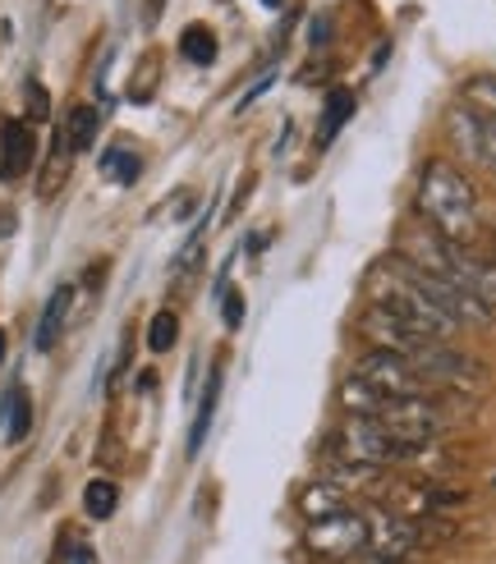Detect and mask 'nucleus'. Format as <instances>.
Instances as JSON below:
<instances>
[{"label": "nucleus", "instance_id": "nucleus-1", "mask_svg": "<svg viewBox=\"0 0 496 564\" xmlns=\"http://www.w3.org/2000/svg\"><path fill=\"white\" fill-rule=\"evenodd\" d=\"M419 212L428 220V230L441 235L455 248H474L483 216H478V193L468 184V175L446 156H428L419 171Z\"/></svg>", "mask_w": 496, "mask_h": 564}, {"label": "nucleus", "instance_id": "nucleus-2", "mask_svg": "<svg viewBox=\"0 0 496 564\" xmlns=\"http://www.w3.org/2000/svg\"><path fill=\"white\" fill-rule=\"evenodd\" d=\"M326 455L336 459H349V464H368V468H400V464H419L428 455V445H409L400 436H391L386 427H377V422L368 417H345L336 436L326 441Z\"/></svg>", "mask_w": 496, "mask_h": 564}, {"label": "nucleus", "instance_id": "nucleus-3", "mask_svg": "<svg viewBox=\"0 0 496 564\" xmlns=\"http://www.w3.org/2000/svg\"><path fill=\"white\" fill-rule=\"evenodd\" d=\"M303 546L317 564H349L354 555L368 551V514L364 510H341L331 519H313L303 528Z\"/></svg>", "mask_w": 496, "mask_h": 564}, {"label": "nucleus", "instance_id": "nucleus-4", "mask_svg": "<svg viewBox=\"0 0 496 564\" xmlns=\"http://www.w3.org/2000/svg\"><path fill=\"white\" fill-rule=\"evenodd\" d=\"M358 335H364L368 349H386L400 358H419L436 340V335H428L423 326H413L409 317L391 313V307H381V303H368L364 313H358Z\"/></svg>", "mask_w": 496, "mask_h": 564}, {"label": "nucleus", "instance_id": "nucleus-5", "mask_svg": "<svg viewBox=\"0 0 496 564\" xmlns=\"http://www.w3.org/2000/svg\"><path fill=\"white\" fill-rule=\"evenodd\" d=\"M409 362L432 381V390H483L487 386V368H483V362L474 354L446 345V340H432L419 358H409Z\"/></svg>", "mask_w": 496, "mask_h": 564}, {"label": "nucleus", "instance_id": "nucleus-6", "mask_svg": "<svg viewBox=\"0 0 496 564\" xmlns=\"http://www.w3.org/2000/svg\"><path fill=\"white\" fill-rule=\"evenodd\" d=\"M349 377H358L364 386H373L381 394H432V381L419 368H413L409 358L386 354V349H364V354L354 358V372Z\"/></svg>", "mask_w": 496, "mask_h": 564}, {"label": "nucleus", "instance_id": "nucleus-7", "mask_svg": "<svg viewBox=\"0 0 496 564\" xmlns=\"http://www.w3.org/2000/svg\"><path fill=\"white\" fill-rule=\"evenodd\" d=\"M423 546L419 538V519L396 514V510H368V560H386V564H405L413 551Z\"/></svg>", "mask_w": 496, "mask_h": 564}, {"label": "nucleus", "instance_id": "nucleus-8", "mask_svg": "<svg viewBox=\"0 0 496 564\" xmlns=\"http://www.w3.org/2000/svg\"><path fill=\"white\" fill-rule=\"evenodd\" d=\"M446 133H451V143L464 161H474L483 165V171L496 175V120L492 116H478V110H468V106H455L451 116H446Z\"/></svg>", "mask_w": 496, "mask_h": 564}, {"label": "nucleus", "instance_id": "nucleus-9", "mask_svg": "<svg viewBox=\"0 0 496 564\" xmlns=\"http://www.w3.org/2000/svg\"><path fill=\"white\" fill-rule=\"evenodd\" d=\"M37 165V133L28 120H6L0 124V180L14 184Z\"/></svg>", "mask_w": 496, "mask_h": 564}, {"label": "nucleus", "instance_id": "nucleus-10", "mask_svg": "<svg viewBox=\"0 0 496 564\" xmlns=\"http://www.w3.org/2000/svg\"><path fill=\"white\" fill-rule=\"evenodd\" d=\"M220 386H226V362H212V372H207V390L198 394V413H193V427H188V459L193 455H203V441L212 432V417H216V404H220Z\"/></svg>", "mask_w": 496, "mask_h": 564}, {"label": "nucleus", "instance_id": "nucleus-11", "mask_svg": "<svg viewBox=\"0 0 496 564\" xmlns=\"http://www.w3.org/2000/svg\"><path fill=\"white\" fill-rule=\"evenodd\" d=\"M299 510H303V519H331V514H341V510H354V500H349V491L345 487H336L331 477H317V482H309L299 491Z\"/></svg>", "mask_w": 496, "mask_h": 564}, {"label": "nucleus", "instance_id": "nucleus-12", "mask_svg": "<svg viewBox=\"0 0 496 564\" xmlns=\"http://www.w3.org/2000/svg\"><path fill=\"white\" fill-rule=\"evenodd\" d=\"M69 307H74V285H61V290L46 299L42 317H37V335H33V349L37 354H51L55 345H61V330L69 322Z\"/></svg>", "mask_w": 496, "mask_h": 564}, {"label": "nucleus", "instance_id": "nucleus-13", "mask_svg": "<svg viewBox=\"0 0 496 564\" xmlns=\"http://www.w3.org/2000/svg\"><path fill=\"white\" fill-rule=\"evenodd\" d=\"M28 432H33V394L14 386L6 400H0V436H6V445H19Z\"/></svg>", "mask_w": 496, "mask_h": 564}, {"label": "nucleus", "instance_id": "nucleus-14", "mask_svg": "<svg viewBox=\"0 0 496 564\" xmlns=\"http://www.w3.org/2000/svg\"><path fill=\"white\" fill-rule=\"evenodd\" d=\"M65 143H69V152L74 156H83V152H93V143H97V129H101V110L97 106H74L69 116H65Z\"/></svg>", "mask_w": 496, "mask_h": 564}, {"label": "nucleus", "instance_id": "nucleus-15", "mask_svg": "<svg viewBox=\"0 0 496 564\" xmlns=\"http://www.w3.org/2000/svg\"><path fill=\"white\" fill-rule=\"evenodd\" d=\"M69 161H74V152H69V143H65V129H55V138H51V156H46V171H42V180H37V197H42V203L61 193V184L69 180Z\"/></svg>", "mask_w": 496, "mask_h": 564}, {"label": "nucleus", "instance_id": "nucleus-16", "mask_svg": "<svg viewBox=\"0 0 496 564\" xmlns=\"http://www.w3.org/2000/svg\"><path fill=\"white\" fill-rule=\"evenodd\" d=\"M116 510H120V487L110 482V477H93V482L83 487V514L106 523V519H116Z\"/></svg>", "mask_w": 496, "mask_h": 564}, {"label": "nucleus", "instance_id": "nucleus-17", "mask_svg": "<svg viewBox=\"0 0 496 564\" xmlns=\"http://www.w3.org/2000/svg\"><path fill=\"white\" fill-rule=\"evenodd\" d=\"M354 106H358V101H354L349 88H331V93H326V101H322V133H317L322 148L345 129V120L354 116Z\"/></svg>", "mask_w": 496, "mask_h": 564}, {"label": "nucleus", "instance_id": "nucleus-18", "mask_svg": "<svg viewBox=\"0 0 496 564\" xmlns=\"http://www.w3.org/2000/svg\"><path fill=\"white\" fill-rule=\"evenodd\" d=\"M101 175L129 188V184H138V175H143V156H138L133 148H120V143L106 148V152H101Z\"/></svg>", "mask_w": 496, "mask_h": 564}, {"label": "nucleus", "instance_id": "nucleus-19", "mask_svg": "<svg viewBox=\"0 0 496 564\" xmlns=\"http://www.w3.org/2000/svg\"><path fill=\"white\" fill-rule=\"evenodd\" d=\"M180 55L188 65H212L216 61V33L207 23H188L180 33Z\"/></svg>", "mask_w": 496, "mask_h": 564}, {"label": "nucleus", "instance_id": "nucleus-20", "mask_svg": "<svg viewBox=\"0 0 496 564\" xmlns=\"http://www.w3.org/2000/svg\"><path fill=\"white\" fill-rule=\"evenodd\" d=\"M180 340V317L171 313V307H161V313L148 322V349L152 354H171Z\"/></svg>", "mask_w": 496, "mask_h": 564}, {"label": "nucleus", "instance_id": "nucleus-21", "mask_svg": "<svg viewBox=\"0 0 496 564\" xmlns=\"http://www.w3.org/2000/svg\"><path fill=\"white\" fill-rule=\"evenodd\" d=\"M23 97H28V124H46V116H51V97H46V88L37 78H28L23 83Z\"/></svg>", "mask_w": 496, "mask_h": 564}, {"label": "nucleus", "instance_id": "nucleus-22", "mask_svg": "<svg viewBox=\"0 0 496 564\" xmlns=\"http://www.w3.org/2000/svg\"><path fill=\"white\" fill-rule=\"evenodd\" d=\"M244 294L239 290H230V294H220V322H226V330H239L244 326Z\"/></svg>", "mask_w": 496, "mask_h": 564}, {"label": "nucleus", "instance_id": "nucleus-23", "mask_svg": "<svg viewBox=\"0 0 496 564\" xmlns=\"http://www.w3.org/2000/svg\"><path fill=\"white\" fill-rule=\"evenodd\" d=\"M271 83H276V74H267V78H258V83H254V88H248V93L239 97V110H248V106H254V101H258V97H262V93L271 88Z\"/></svg>", "mask_w": 496, "mask_h": 564}, {"label": "nucleus", "instance_id": "nucleus-24", "mask_svg": "<svg viewBox=\"0 0 496 564\" xmlns=\"http://www.w3.org/2000/svg\"><path fill=\"white\" fill-rule=\"evenodd\" d=\"M309 37H313V51H317V46H326L331 23H326V19H313V23H309Z\"/></svg>", "mask_w": 496, "mask_h": 564}, {"label": "nucleus", "instance_id": "nucleus-25", "mask_svg": "<svg viewBox=\"0 0 496 564\" xmlns=\"http://www.w3.org/2000/svg\"><path fill=\"white\" fill-rule=\"evenodd\" d=\"M69 564H97V551L88 542H78V546H69Z\"/></svg>", "mask_w": 496, "mask_h": 564}, {"label": "nucleus", "instance_id": "nucleus-26", "mask_svg": "<svg viewBox=\"0 0 496 564\" xmlns=\"http://www.w3.org/2000/svg\"><path fill=\"white\" fill-rule=\"evenodd\" d=\"M10 235H14V212L0 207V239H10Z\"/></svg>", "mask_w": 496, "mask_h": 564}, {"label": "nucleus", "instance_id": "nucleus-27", "mask_svg": "<svg viewBox=\"0 0 496 564\" xmlns=\"http://www.w3.org/2000/svg\"><path fill=\"white\" fill-rule=\"evenodd\" d=\"M161 6L165 0H148V19H161Z\"/></svg>", "mask_w": 496, "mask_h": 564}, {"label": "nucleus", "instance_id": "nucleus-28", "mask_svg": "<svg viewBox=\"0 0 496 564\" xmlns=\"http://www.w3.org/2000/svg\"><path fill=\"white\" fill-rule=\"evenodd\" d=\"M0 362H6V330H0Z\"/></svg>", "mask_w": 496, "mask_h": 564}, {"label": "nucleus", "instance_id": "nucleus-29", "mask_svg": "<svg viewBox=\"0 0 496 564\" xmlns=\"http://www.w3.org/2000/svg\"><path fill=\"white\" fill-rule=\"evenodd\" d=\"M262 6H267V10H281V0H262Z\"/></svg>", "mask_w": 496, "mask_h": 564}]
</instances>
